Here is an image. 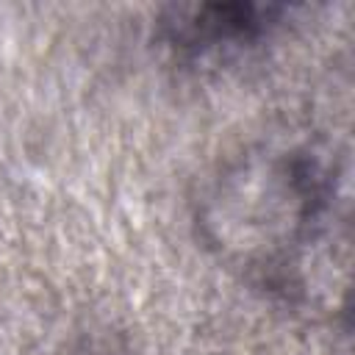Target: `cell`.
<instances>
[{
    "label": "cell",
    "instance_id": "6da1fadb",
    "mask_svg": "<svg viewBox=\"0 0 355 355\" xmlns=\"http://www.w3.org/2000/svg\"><path fill=\"white\" fill-rule=\"evenodd\" d=\"M313 200L316 186L308 175L280 164L269 172L244 169L219 189L208 225L216 227V241L225 250L255 261L263 258V250L269 255L280 252L286 241H297L300 230L313 219Z\"/></svg>",
    "mask_w": 355,
    "mask_h": 355
}]
</instances>
